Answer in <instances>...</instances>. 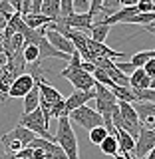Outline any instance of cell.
I'll use <instances>...</instances> for the list:
<instances>
[{
    "label": "cell",
    "instance_id": "obj_10",
    "mask_svg": "<svg viewBox=\"0 0 155 159\" xmlns=\"http://www.w3.org/2000/svg\"><path fill=\"white\" fill-rule=\"evenodd\" d=\"M92 98H96V89H88V92H78V89H74L72 96L64 99V103H66V116L70 111H74L76 107L88 106V102Z\"/></svg>",
    "mask_w": 155,
    "mask_h": 159
},
{
    "label": "cell",
    "instance_id": "obj_9",
    "mask_svg": "<svg viewBox=\"0 0 155 159\" xmlns=\"http://www.w3.org/2000/svg\"><path fill=\"white\" fill-rule=\"evenodd\" d=\"M58 20H60L62 24H66L68 28H72V30H80V32L88 30V28L93 24L92 16H89L88 12H86V14H76V12H72L70 16H58Z\"/></svg>",
    "mask_w": 155,
    "mask_h": 159
},
{
    "label": "cell",
    "instance_id": "obj_31",
    "mask_svg": "<svg viewBox=\"0 0 155 159\" xmlns=\"http://www.w3.org/2000/svg\"><path fill=\"white\" fill-rule=\"evenodd\" d=\"M32 153H34V149L32 147H24V149H20L18 153H14L18 159H32Z\"/></svg>",
    "mask_w": 155,
    "mask_h": 159
},
{
    "label": "cell",
    "instance_id": "obj_17",
    "mask_svg": "<svg viewBox=\"0 0 155 159\" xmlns=\"http://www.w3.org/2000/svg\"><path fill=\"white\" fill-rule=\"evenodd\" d=\"M151 78L145 74L143 68H135L131 74H129V88L131 89H147Z\"/></svg>",
    "mask_w": 155,
    "mask_h": 159
},
{
    "label": "cell",
    "instance_id": "obj_5",
    "mask_svg": "<svg viewBox=\"0 0 155 159\" xmlns=\"http://www.w3.org/2000/svg\"><path fill=\"white\" fill-rule=\"evenodd\" d=\"M151 149H155V129L139 127V135L135 139V147L131 151L133 159H143Z\"/></svg>",
    "mask_w": 155,
    "mask_h": 159
},
{
    "label": "cell",
    "instance_id": "obj_39",
    "mask_svg": "<svg viewBox=\"0 0 155 159\" xmlns=\"http://www.w3.org/2000/svg\"><path fill=\"white\" fill-rule=\"evenodd\" d=\"M30 12V0H22V16Z\"/></svg>",
    "mask_w": 155,
    "mask_h": 159
},
{
    "label": "cell",
    "instance_id": "obj_3",
    "mask_svg": "<svg viewBox=\"0 0 155 159\" xmlns=\"http://www.w3.org/2000/svg\"><path fill=\"white\" fill-rule=\"evenodd\" d=\"M68 119H70V123H72V125H80V127L88 129V131H89V129H93V127L103 125L102 116H99L93 107H89V106L76 107L74 111L68 113Z\"/></svg>",
    "mask_w": 155,
    "mask_h": 159
},
{
    "label": "cell",
    "instance_id": "obj_30",
    "mask_svg": "<svg viewBox=\"0 0 155 159\" xmlns=\"http://www.w3.org/2000/svg\"><path fill=\"white\" fill-rule=\"evenodd\" d=\"M102 4H103V0H89V10H88V14H89V16L98 14L99 8H102Z\"/></svg>",
    "mask_w": 155,
    "mask_h": 159
},
{
    "label": "cell",
    "instance_id": "obj_34",
    "mask_svg": "<svg viewBox=\"0 0 155 159\" xmlns=\"http://www.w3.org/2000/svg\"><path fill=\"white\" fill-rule=\"evenodd\" d=\"M4 2H8L10 6H12V10H14V12L22 14V0H4Z\"/></svg>",
    "mask_w": 155,
    "mask_h": 159
},
{
    "label": "cell",
    "instance_id": "obj_38",
    "mask_svg": "<svg viewBox=\"0 0 155 159\" xmlns=\"http://www.w3.org/2000/svg\"><path fill=\"white\" fill-rule=\"evenodd\" d=\"M137 2H139V0H119V6H123V8H129V6H135Z\"/></svg>",
    "mask_w": 155,
    "mask_h": 159
},
{
    "label": "cell",
    "instance_id": "obj_42",
    "mask_svg": "<svg viewBox=\"0 0 155 159\" xmlns=\"http://www.w3.org/2000/svg\"><path fill=\"white\" fill-rule=\"evenodd\" d=\"M0 52H2V34H0Z\"/></svg>",
    "mask_w": 155,
    "mask_h": 159
},
{
    "label": "cell",
    "instance_id": "obj_40",
    "mask_svg": "<svg viewBox=\"0 0 155 159\" xmlns=\"http://www.w3.org/2000/svg\"><path fill=\"white\" fill-rule=\"evenodd\" d=\"M116 159H131V153H117Z\"/></svg>",
    "mask_w": 155,
    "mask_h": 159
},
{
    "label": "cell",
    "instance_id": "obj_6",
    "mask_svg": "<svg viewBox=\"0 0 155 159\" xmlns=\"http://www.w3.org/2000/svg\"><path fill=\"white\" fill-rule=\"evenodd\" d=\"M60 76L66 78L74 86V89H78V92H88V89H93V86H96V80L92 78V74L84 72L82 68H78V70H68L66 68Z\"/></svg>",
    "mask_w": 155,
    "mask_h": 159
},
{
    "label": "cell",
    "instance_id": "obj_27",
    "mask_svg": "<svg viewBox=\"0 0 155 159\" xmlns=\"http://www.w3.org/2000/svg\"><path fill=\"white\" fill-rule=\"evenodd\" d=\"M109 135V131L103 125H99V127H93V129H89V141L93 143V145H99V143L103 141Z\"/></svg>",
    "mask_w": 155,
    "mask_h": 159
},
{
    "label": "cell",
    "instance_id": "obj_18",
    "mask_svg": "<svg viewBox=\"0 0 155 159\" xmlns=\"http://www.w3.org/2000/svg\"><path fill=\"white\" fill-rule=\"evenodd\" d=\"M6 137H12V139H18L20 143H22V147H28L30 143L36 139V133H32L30 129L26 127H22V125H16L12 129V131H8V133H4Z\"/></svg>",
    "mask_w": 155,
    "mask_h": 159
},
{
    "label": "cell",
    "instance_id": "obj_12",
    "mask_svg": "<svg viewBox=\"0 0 155 159\" xmlns=\"http://www.w3.org/2000/svg\"><path fill=\"white\" fill-rule=\"evenodd\" d=\"M32 88H34L32 78H30L28 74H22V76H18L12 82V86H10V89H8V98H12V99L14 98H24Z\"/></svg>",
    "mask_w": 155,
    "mask_h": 159
},
{
    "label": "cell",
    "instance_id": "obj_28",
    "mask_svg": "<svg viewBox=\"0 0 155 159\" xmlns=\"http://www.w3.org/2000/svg\"><path fill=\"white\" fill-rule=\"evenodd\" d=\"M22 56L26 60V64H38V48L34 44H24Z\"/></svg>",
    "mask_w": 155,
    "mask_h": 159
},
{
    "label": "cell",
    "instance_id": "obj_16",
    "mask_svg": "<svg viewBox=\"0 0 155 159\" xmlns=\"http://www.w3.org/2000/svg\"><path fill=\"white\" fill-rule=\"evenodd\" d=\"M113 137H116V141H117L119 153H131V151H133V147H135V139L129 135L127 131L113 127Z\"/></svg>",
    "mask_w": 155,
    "mask_h": 159
},
{
    "label": "cell",
    "instance_id": "obj_26",
    "mask_svg": "<svg viewBox=\"0 0 155 159\" xmlns=\"http://www.w3.org/2000/svg\"><path fill=\"white\" fill-rule=\"evenodd\" d=\"M99 149H102V153H106V155H112V157L117 155L119 147H117V141H116V137H113V133H109V135L99 143Z\"/></svg>",
    "mask_w": 155,
    "mask_h": 159
},
{
    "label": "cell",
    "instance_id": "obj_29",
    "mask_svg": "<svg viewBox=\"0 0 155 159\" xmlns=\"http://www.w3.org/2000/svg\"><path fill=\"white\" fill-rule=\"evenodd\" d=\"M78 68H82V56L78 50H74V54L68 60V70H78Z\"/></svg>",
    "mask_w": 155,
    "mask_h": 159
},
{
    "label": "cell",
    "instance_id": "obj_24",
    "mask_svg": "<svg viewBox=\"0 0 155 159\" xmlns=\"http://www.w3.org/2000/svg\"><path fill=\"white\" fill-rule=\"evenodd\" d=\"M40 14H44L50 20H56L60 16V0H44L42 8H40Z\"/></svg>",
    "mask_w": 155,
    "mask_h": 159
},
{
    "label": "cell",
    "instance_id": "obj_20",
    "mask_svg": "<svg viewBox=\"0 0 155 159\" xmlns=\"http://www.w3.org/2000/svg\"><path fill=\"white\" fill-rule=\"evenodd\" d=\"M38 92H40V98L46 99V102L52 103V106H54L56 102H60V99H64V96L52 86V84H42V86H38Z\"/></svg>",
    "mask_w": 155,
    "mask_h": 159
},
{
    "label": "cell",
    "instance_id": "obj_21",
    "mask_svg": "<svg viewBox=\"0 0 155 159\" xmlns=\"http://www.w3.org/2000/svg\"><path fill=\"white\" fill-rule=\"evenodd\" d=\"M22 20H24V24H26L28 28H34V30H40V28H46L52 20L50 18H46L44 14H24L22 16Z\"/></svg>",
    "mask_w": 155,
    "mask_h": 159
},
{
    "label": "cell",
    "instance_id": "obj_7",
    "mask_svg": "<svg viewBox=\"0 0 155 159\" xmlns=\"http://www.w3.org/2000/svg\"><path fill=\"white\" fill-rule=\"evenodd\" d=\"M131 107L137 113L139 125L155 129V102H133Z\"/></svg>",
    "mask_w": 155,
    "mask_h": 159
},
{
    "label": "cell",
    "instance_id": "obj_8",
    "mask_svg": "<svg viewBox=\"0 0 155 159\" xmlns=\"http://www.w3.org/2000/svg\"><path fill=\"white\" fill-rule=\"evenodd\" d=\"M86 48H88V54H89V62L93 58H125L123 52H117V50H112L106 44H99V42H92L88 36H86Z\"/></svg>",
    "mask_w": 155,
    "mask_h": 159
},
{
    "label": "cell",
    "instance_id": "obj_35",
    "mask_svg": "<svg viewBox=\"0 0 155 159\" xmlns=\"http://www.w3.org/2000/svg\"><path fill=\"white\" fill-rule=\"evenodd\" d=\"M116 66H117L119 70H121L123 74H127V76H129V72H133V68H131V64H129V62H123V64H116Z\"/></svg>",
    "mask_w": 155,
    "mask_h": 159
},
{
    "label": "cell",
    "instance_id": "obj_37",
    "mask_svg": "<svg viewBox=\"0 0 155 159\" xmlns=\"http://www.w3.org/2000/svg\"><path fill=\"white\" fill-rule=\"evenodd\" d=\"M82 70L88 74H93V70H96V66H93L92 62H82Z\"/></svg>",
    "mask_w": 155,
    "mask_h": 159
},
{
    "label": "cell",
    "instance_id": "obj_41",
    "mask_svg": "<svg viewBox=\"0 0 155 159\" xmlns=\"http://www.w3.org/2000/svg\"><path fill=\"white\" fill-rule=\"evenodd\" d=\"M149 89H153V92H155V78H151V82H149Z\"/></svg>",
    "mask_w": 155,
    "mask_h": 159
},
{
    "label": "cell",
    "instance_id": "obj_11",
    "mask_svg": "<svg viewBox=\"0 0 155 159\" xmlns=\"http://www.w3.org/2000/svg\"><path fill=\"white\" fill-rule=\"evenodd\" d=\"M44 36H46V40L50 42V46L56 48L58 52H64L66 56H72L74 50H76V48H74V44L70 42L66 36H62V34L54 32V30H46V34H44Z\"/></svg>",
    "mask_w": 155,
    "mask_h": 159
},
{
    "label": "cell",
    "instance_id": "obj_15",
    "mask_svg": "<svg viewBox=\"0 0 155 159\" xmlns=\"http://www.w3.org/2000/svg\"><path fill=\"white\" fill-rule=\"evenodd\" d=\"M6 72L16 80L18 76H22V74H26V60L22 56V50L16 52L12 58H8V64H6Z\"/></svg>",
    "mask_w": 155,
    "mask_h": 159
},
{
    "label": "cell",
    "instance_id": "obj_22",
    "mask_svg": "<svg viewBox=\"0 0 155 159\" xmlns=\"http://www.w3.org/2000/svg\"><path fill=\"white\" fill-rule=\"evenodd\" d=\"M151 60H155V50H141V52L133 54L131 60H129V64H131V68H143L147 62H151Z\"/></svg>",
    "mask_w": 155,
    "mask_h": 159
},
{
    "label": "cell",
    "instance_id": "obj_14",
    "mask_svg": "<svg viewBox=\"0 0 155 159\" xmlns=\"http://www.w3.org/2000/svg\"><path fill=\"white\" fill-rule=\"evenodd\" d=\"M109 30H112V26H107V24H103V22H93L88 30H84V34H86V36L92 40V42L103 44V42H106V38L109 36Z\"/></svg>",
    "mask_w": 155,
    "mask_h": 159
},
{
    "label": "cell",
    "instance_id": "obj_33",
    "mask_svg": "<svg viewBox=\"0 0 155 159\" xmlns=\"http://www.w3.org/2000/svg\"><path fill=\"white\" fill-rule=\"evenodd\" d=\"M143 70H145V74L149 78H155V60H151V62H147L145 66H143Z\"/></svg>",
    "mask_w": 155,
    "mask_h": 159
},
{
    "label": "cell",
    "instance_id": "obj_19",
    "mask_svg": "<svg viewBox=\"0 0 155 159\" xmlns=\"http://www.w3.org/2000/svg\"><path fill=\"white\" fill-rule=\"evenodd\" d=\"M26 74L32 78L34 86H42V84H50L48 72L44 70L40 64H26Z\"/></svg>",
    "mask_w": 155,
    "mask_h": 159
},
{
    "label": "cell",
    "instance_id": "obj_43",
    "mask_svg": "<svg viewBox=\"0 0 155 159\" xmlns=\"http://www.w3.org/2000/svg\"><path fill=\"white\" fill-rule=\"evenodd\" d=\"M149 34H153V36H155V30H151V32H149Z\"/></svg>",
    "mask_w": 155,
    "mask_h": 159
},
{
    "label": "cell",
    "instance_id": "obj_23",
    "mask_svg": "<svg viewBox=\"0 0 155 159\" xmlns=\"http://www.w3.org/2000/svg\"><path fill=\"white\" fill-rule=\"evenodd\" d=\"M24 99V113H32L34 109H38V103H40V92H38V86H34L26 96L22 98Z\"/></svg>",
    "mask_w": 155,
    "mask_h": 159
},
{
    "label": "cell",
    "instance_id": "obj_25",
    "mask_svg": "<svg viewBox=\"0 0 155 159\" xmlns=\"http://www.w3.org/2000/svg\"><path fill=\"white\" fill-rule=\"evenodd\" d=\"M112 93L116 96L117 102H125V103H133L135 102V98H133V92L131 88H121V86H112Z\"/></svg>",
    "mask_w": 155,
    "mask_h": 159
},
{
    "label": "cell",
    "instance_id": "obj_4",
    "mask_svg": "<svg viewBox=\"0 0 155 159\" xmlns=\"http://www.w3.org/2000/svg\"><path fill=\"white\" fill-rule=\"evenodd\" d=\"M18 125H22V127L30 129L32 133H36V137H42V139H48V141H54V135L48 131V123H46V119H44V113L40 111V107L34 109L32 113H24V116L20 117Z\"/></svg>",
    "mask_w": 155,
    "mask_h": 159
},
{
    "label": "cell",
    "instance_id": "obj_36",
    "mask_svg": "<svg viewBox=\"0 0 155 159\" xmlns=\"http://www.w3.org/2000/svg\"><path fill=\"white\" fill-rule=\"evenodd\" d=\"M6 64H8V56L4 52H0V74L6 70Z\"/></svg>",
    "mask_w": 155,
    "mask_h": 159
},
{
    "label": "cell",
    "instance_id": "obj_13",
    "mask_svg": "<svg viewBox=\"0 0 155 159\" xmlns=\"http://www.w3.org/2000/svg\"><path fill=\"white\" fill-rule=\"evenodd\" d=\"M36 48H38V64H42L44 60H48V58L70 60V56H66L64 52H58L56 48H52V46H50V42L46 40V36H42V38H40V42L36 44Z\"/></svg>",
    "mask_w": 155,
    "mask_h": 159
},
{
    "label": "cell",
    "instance_id": "obj_1",
    "mask_svg": "<svg viewBox=\"0 0 155 159\" xmlns=\"http://www.w3.org/2000/svg\"><path fill=\"white\" fill-rule=\"evenodd\" d=\"M93 89H96V111L102 116L103 119V127L107 129L109 133H113V123H112V116L117 111V99L116 96L112 93V89L102 86V84L96 82V86H93Z\"/></svg>",
    "mask_w": 155,
    "mask_h": 159
},
{
    "label": "cell",
    "instance_id": "obj_2",
    "mask_svg": "<svg viewBox=\"0 0 155 159\" xmlns=\"http://www.w3.org/2000/svg\"><path fill=\"white\" fill-rule=\"evenodd\" d=\"M54 141L62 147L66 159H80L78 153V137L74 131V125L70 123L68 117H60L58 119V131L54 135Z\"/></svg>",
    "mask_w": 155,
    "mask_h": 159
},
{
    "label": "cell",
    "instance_id": "obj_32",
    "mask_svg": "<svg viewBox=\"0 0 155 159\" xmlns=\"http://www.w3.org/2000/svg\"><path fill=\"white\" fill-rule=\"evenodd\" d=\"M42 2H44V0H30V14H40Z\"/></svg>",
    "mask_w": 155,
    "mask_h": 159
}]
</instances>
